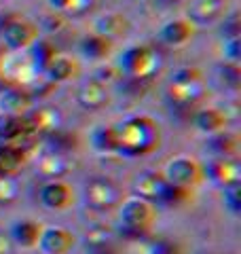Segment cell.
<instances>
[{
	"label": "cell",
	"mask_w": 241,
	"mask_h": 254,
	"mask_svg": "<svg viewBox=\"0 0 241 254\" xmlns=\"http://www.w3.org/2000/svg\"><path fill=\"white\" fill-rule=\"evenodd\" d=\"M131 30V23L125 15L120 13H102L93 23V32L100 36H106L110 41H119V38L127 36V32Z\"/></svg>",
	"instance_id": "obj_15"
},
{
	"label": "cell",
	"mask_w": 241,
	"mask_h": 254,
	"mask_svg": "<svg viewBox=\"0 0 241 254\" xmlns=\"http://www.w3.org/2000/svg\"><path fill=\"white\" fill-rule=\"evenodd\" d=\"M229 0H195L186 13V19L192 26H214L227 19Z\"/></svg>",
	"instance_id": "obj_8"
},
{
	"label": "cell",
	"mask_w": 241,
	"mask_h": 254,
	"mask_svg": "<svg viewBox=\"0 0 241 254\" xmlns=\"http://www.w3.org/2000/svg\"><path fill=\"white\" fill-rule=\"evenodd\" d=\"M76 102H78V106L85 110H102L108 106L110 91L104 81L89 78V81H85L80 85V89L76 93Z\"/></svg>",
	"instance_id": "obj_13"
},
{
	"label": "cell",
	"mask_w": 241,
	"mask_h": 254,
	"mask_svg": "<svg viewBox=\"0 0 241 254\" xmlns=\"http://www.w3.org/2000/svg\"><path fill=\"white\" fill-rule=\"evenodd\" d=\"M0 2H2V0H0Z\"/></svg>",
	"instance_id": "obj_33"
},
{
	"label": "cell",
	"mask_w": 241,
	"mask_h": 254,
	"mask_svg": "<svg viewBox=\"0 0 241 254\" xmlns=\"http://www.w3.org/2000/svg\"><path fill=\"white\" fill-rule=\"evenodd\" d=\"M119 220H120V229L127 237L138 240L150 233V229L155 227V222L159 218L157 214V203H150L140 197H125L123 203L119 205Z\"/></svg>",
	"instance_id": "obj_2"
},
{
	"label": "cell",
	"mask_w": 241,
	"mask_h": 254,
	"mask_svg": "<svg viewBox=\"0 0 241 254\" xmlns=\"http://www.w3.org/2000/svg\"><path fill=\"white\" fill-rule=\"evenodd\" d=\"M125 199L123 187L108 176H93L85 185V201L93 212H115Z\"/></svg>",
	"instance_id": "obj_5"
},
{
	"label": "cell",
	"mask_w": 241,
	"mask_h": 254,
	"mask_svg": "<svg viewBox=\"0 0 241 254\" xmlns=\"http://www.w3.org/2000/svg\"><path fill=\"white\" fill-rule=\"evenodd\" d=\"M203 93H205L203 72L197 68H180L174 74L170 87H167V98L180 108L197 104L203 98Z\"/></svg>",
	"instance_id": "obj_4"
},
{
	"label": "cell",
	"mask_w": 241,
	"mask_h": 254,
	"mask_svg": "<svg viewBox=\"0 0 241 254\" xmlns=\"http://www.w3.org/2000/svg\"><path fill=\"white\" fill-rule=\"evenodd\" d=\"M93 4H95V0H74V4H72V9L68 11V15L80 17V15H85L87 11H91Z\"/></svg>",
	"instance_id": "obj_30"
},
{
	"label": "cell",
	"mask_w": 241,
	"mask_h": 254,
	"mask_svg": "<svg viewBox=\"0 0 241 254\" xmlns=\"http://www.w3.org/2000/svg\"><path fill=\"white\" fill-rule=\"evenodd\" d=\"M224 58H227L231 64H237L239 58H241V38L235 36V38H227L224 41Z\"/></svg>",
	"instance_id": "obj_29"
},
{
	"label": "cell",
	"mask_w": 241,
	"mask_h": 254,
	"mask_svg": "<svg viewBox=\"0 0 241 254\" xmlns=\"http://www.w3.org/2000/svg\"><path fill=\"white\" fill-rule=\"evenodd\" d=\"M91 144L100 153H117V131L115 125H102L91 133Z\"/></svg>",
	"instance_id": "obj_24"
},
{
	"label": "cell",
	"mask_w": 241,
	"mask_h": 254,
	"mask_svg": "<svg viewBox=\"0 0 241 254\" xmlns=\"http://www.w3.org/2000/svg\"><path fill=\"white\" fill-rule=\"evenodd\" d=\"M32 95L26 89H11V91H4L0 95V110L2 115L6 117H23L28 115V110H32Z\"/></svg>",
	"instance_id": "obj_19"
},
{
	"label": "cell",
	"mask_w": 241,
	"mask_h": 254,
	"mask_svg": "<svg viewBox=\"0 0 241 254\" xmlns=\"http://www.w3.org/2000/svg\"><path fill=\"white\" fill-rule=\"evenodd\" d=\"M40 231H43V225H38L36 220H15L11 229H9V237L15 246H21V248H36L38 240H40Z\"/></svg>",
	"instance_id": "obj_18"
},
{
	"label": "cell",
	"mask_w": 241,
	"mask_h": 254,
	"mask_svg": "<svg viewBox=\"0 0 241 254\" xmlns=\"http://www.w3.org/2000/svg\"><path fill=\"white\" fill-rule=\"evenodd\" d=\"M28 161L26 146L0 142V178H13Z\"/></svg>",
	"instance_id": "obj_14"
},
{
	"label": "cell",
	"mask_w": 241,
	"mask_h": 254,
	"mask_svg": "<svg viewBox=\"0 0 241 254\" xmlns=\"http://www.w3.org/2000/svg\"><path fill=\"white\" fill-rule=\"evenodd\" d=\"M2 41L9 51H28L32 43L40 38V30L36 23L21 17H9L2 23Z\"/></svg>",
	"instance_id": "obj_7"
},
{
	"label": "cell",
	"mask_w": 241,
	"mask_h": 254,
	"mask_svg": "<svg viewBox=\"0 0 241 254\" xmlns=\"http://www.w3.org/2000/svg\"><path fill=\"white\" fill-rule=\"evenodd\" d=\"M38 172L43 174L45 178H49V180H60L63 174L68 172V165H66V161H63L60 155L51 153V155H47V157L40 159Z\"/></svg>",
	"instance_id": "obj_27"
},
{
	"label": "cell",
	"mask_w": 241,
	"mask_h": 254,
	"mask_svg": "<svg viewBox=\"0 0 241 254\" xmlns=\"http://www.w3.org/2000/svg\"><path fill=\"white\" fill-rule=\"evenodd\" d=\"M78 51L85 60H89V62H106L112 55V51H115V41L91 32V34L80 38Z\"/></svg>",
	"instance_id": "obj_16"
},
{
	"label": "cell",
	"mask_w": 241,
	"mask_h": 254,
	"mask_svg": "<svg viewBox=\"0 0 241 254\" xmlns=\"http://www.w3.org/2000/svg\"><path fill=\"white\" fill-rule=\"evenodd\" d=\"M11 250H13L11 237L4 235V233H0V254H11Z\"/></svg>",
	"instance_id": "obj_32"
},
{
	"label": "cell",
	"mask_w": 241,
	"mask_h": 254,
	"mask_svg": "<svg viewBox=\"0 0 241 254\" xmlns=\"http://www.w3.org/2000/svg\"><path fill=\"white\" fill-rule=\"evenodd\" d=\"M210 148L214 153H218V157H237L239 150V138L235 133H229L227 129L214 133V138L210 142Z\"/></svg>",
	"instance_id": "obj_23"
},
{
	"label": "cell",
	"mask_w": 241,
	"mask_h": 254,
	"mask_svg": "<svg viewBox=\"0 0 241 254\" xmlns=\"http://www.w3.org/2000/svg\"><path fill=\"white\" fill-rule=\"evenodd\" d=\"M227 123H229V119L220 108H201L195 113V117H192V125H195L199 131L207 133V136L224 131Z\"/></svg>",
	"instance_id": "obj_20"
},
{
	"label": "cell",
	"mask_w": 241,
	"mask_h": 254,
	"mask_svg": "<svg viewBox=\"0 0 241 254\" xmlns=\"http://www.w3.org/2000/svg\"><path fill=\"white\" fill-rule=\"evenodd\" d=\"M159 66L161 58L150 45H133L119 58V70L133 81H146V78L155 76Z\"/></svg>",
	"instance_id": "obj_3"
},
{
	"label": "cell",
	"mask_w": 241,
	"mask_h": 254,
	"mask_svg": "<svg viewBox=\"0 0 241 254\" xmlns=\"http://www.w3.org/2000/svg\"><path fill=\"white\" fill-rule=\"evenodd\" d=\"M224 205L233 212V214H239L241 210V185H233L224 189Z\"/></svg>",
	"instance_id": "obj_28"
},
{
	"label": "cell",
	"mask_w": 241,
	"mask_h": 254,
	"mask_svg": "<svg viewBox=\"0 0 241 254\" xmlns=\"http://www.w3.org/2000/svg\"><path fill=\"white\" fill-rule=\"evenodd\" d=\"M49 6L53 11H60V13H68L72 9V4H74V0H47Z\"/></svg>",
	"instance_id": "obj_31"
},
{
	"label": "cell",
	"mask_w": 241,
	"mask_h": 254,
	"mask_svg": "<svg viewBox=\"0 0 241 254\" xmlns=\"http://www.w3.org/2000/svg\"><path fill=\"white\" fill-rule=\"evenodd\" d=\"M26 119L30 121L32 129L36 133L38 131H49L58 127V113L53 108H38V110H32L30 115H26Z\"/></svg>",
	"instance_id": "obj_26"
},
{
	"label": "cell",
	"mask_w": 241,
	"mask_h": 254,
	"mask_svg": "<svg viewBox=\"0 0 241 254\" xmlns=\"http://www.w3.org/2000/svg\"><path fill=\"white\" fill-rule=\"evenodd\" d=\"M117 153L125 157H146L161 146V127L148 115H135L115 125Z\"/></svg>",
	"instance_id": "obj_1"
},
{
	"label": "cell",
	"mask_w": 241,
	"mask_h": 254,
	"mask_svg": "<svg viewBox=\"0 0 241 254\" xmlns=\"http://www.w3.org/2000/svg\"><path fill=\"white\" fill-rule=\"evenodd\" d=\"M58 55H60L58 47H55L51 41H47V38H36V41L32 43V47L28 49V58H30L32 64H34V68L38 70V72H45Z\"/></svg>",
	"instance_id": "obj_21"
},
{
	"label": "cell",
	"mask_w": 241,
	"mask_h": 254,
	"mask_svg": "<svg viewBox=\"0 0 241 254\" xmlns=\"http://www.w3.org/2000/svg\"><path fill=\"white\" fill-rule=\"evenodd\" d=\"M192 36H195V26H192L186 17H178V19L167 21L165 26L159 30V41L170 45V47L186 45Z\"/></svg>",
	"instance_id": "obj_17"
},
{
	"label": "cell",
	"mask_w": 241,
	"mask_h": 254,
	"mask_svg": "<svg viewBox=\"0 0 241 254\" xmlns=\"http://www.w3.org/2000/svg\"><path fill=\"white\" fill-rule=\"evenodd\" d=\"M205 178H210L214 185H218L222 189L241 185V165L237 161V157H218L203 165Z\"/></svg>",
	"instance_id": "obj_9"
},
{
	"label": "cell",
	"mask_w": 241,
	"mask_h": 254,
	"mask_svg": "<svg viewBox=\"0 0 241 254\" xmlns=\"http://www.w3.org/2000/svg\"><path fill=\"white\" fill-rule=\"evenodd\" d=\"M40 201L49 210H68L74 205V190L63 180H49L40 189Z\"/></svg>",
	"instance_id": "obj_12"
},
{
	"label": "cell",
	"mask_w": 241,
	"mask_h": 254,
	"mask_svg": "<svg viewBox=\"0 0 241 254\" xmlns=\"http://www.w3.org/2000/svg\"><path fill=\"white\" fill-rule=\"evenodd\" d=\"M167 185L170 182L165 180L163 172H142L131 182V193L150 203H161V197H163Z\"/></svg>",
	"instance_id": "obj_10"
},
{
	"label": "cell",
	"mask_w": 241,
	"mask_h": 254,
	"mask_svg": "<svg viewBox=\"0 0 241 254\" xmlns=\"http://www.w3.org/2000/svg\"><path fill=\"white\" fill-rule=\"evenodd\" d=\"M129 254H178V246L170 242H146L144 237H138L135 244L129 248Z\"/></svg>",
	"instance_id": "obj_25"
},
{
	"label": "cell",
	"mask_w": 241,
	"mask_h": 254,
	"mask_svg": "<svg viewBox=\"0 0 241 254\" xmlns=\"http://www.w3.org/2000/svg\"><path fill=\"white\" fill-rule=\"evenodd\" d=\"M78 72H80L78 62L68 58V55H58V58L51 62V66L45 70V74L49 76V81H53V83L72 81L74 76H78Z\"/></svg>",
	"instance_id": "obj_22"
},
{
	"label": "cell",
	"mask_w": 241,
	"mask_h": 254,
	"mask_svg": "<svg viewBox=\"0 0 241 254\" xmlns=\"http://www.w3.org/2000/svg\"><path fill=\"white\" fill-rule=\"evenodd\" d=\"M163 176L174 187L192 190L205 180V172H203V163H199L195 157H174L165 165Z\"/></svg>",
	"instance_id": "obj_6"
},
{
	"label": "cell",
	"mask_w": 241,
	"mask_h": 254,
	"mask_svg": "<svg viewBox=\"0 0 241 254\" xmlns=\"http://www.w3.org/2000/svg\"><path fill=\"white\" fill-rule=\"evenodd\" d=\"M76 244L72 231L63 227H43L38 240V248L45 254H68Z\"/></svg>",
	"instance_id": "obj_11"
}]
</instances>
